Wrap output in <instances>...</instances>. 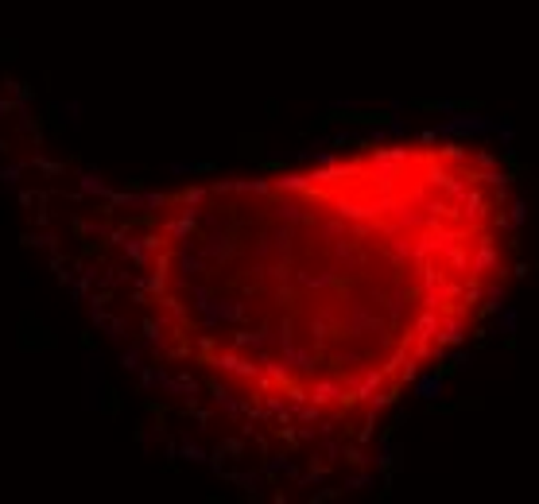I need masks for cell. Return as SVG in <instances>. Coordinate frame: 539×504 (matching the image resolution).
<instances>
[{"label":"cell","mask_w":539,"mask_h":504,"mask_svg":"<svg viewBox=\"0 0 539 504\" xmlns=\"http://www.w3.org/2000/svg\"><path fill=\"white\" fill-rule=\"evenodd\" d=\"M24 245L175 454L264 500L361 485L400 408L481 338L520 245L512 167L419 132L144 190L8 148Z\"/></svg>","instance_id":"1"}]
</instances>
